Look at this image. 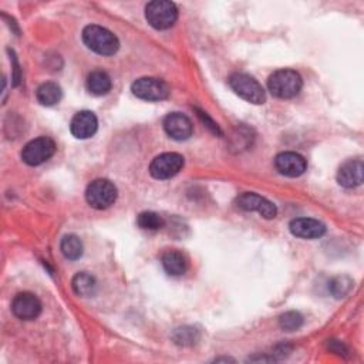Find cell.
<instances>
[{
  "label": "cell",
  "instance_id": "obj_1",
  "mask_svg": "<svg viewBox=\"0 0 364 364\" xmlns=\"http://www.w3.org/2000/svg\"><path fill=\"white\" fill-rule=\"evenodd\" d=\"M303 82L299 73L294 70H277L268 80L269 92L277 99H294L302 90Z\"/></svg>",
  "mask_w": 364,
  "mask_h": 364
},
{
  "label": "cell",
  "instance_id": "obj_2",
  "mask_svg": "<svg viewBox=\"0 0 364 364\" xmlns=\"http://www.w3.org/2000/svg\"><path fill=\"white\" fill-rule=\"evenodd\" d=\"M83 42L90 50L101 56H113L120 47L118 39L114 33L96 25L87 26L83 30Z\"/></svg>",
  "mask_w": 364,
  "mask_h": 364
},
{
  "label": "cell",
  "instance_id": "obj_3",
  "mask_svg": "<svg viewBox=\"0 0 364 364\" xmlns=\"http://www.w3.org/2000/svg\"><path fill=\"white\" fill-rule=\"evenodd\" d=\"M145 18L157 30H165L174 26L178 18L177 6L167 0H156L145 8Z\"/></svg>",
  "mask_w": 364,
  "mask_h": 364
},
{
  "label": "cell",
  "instance_id": "obj_4",
  "mask_svg": "<svg viewBox=\"0 0 364 364\" xmlns=\"http://www.w3.org/2000/svg\"><path fill=\"white\" fill-rule=\"evenodd\" d=\"M231 89L244 100L252 104H263L266 100V94L263 87L251 76L244 73H235L230 77Z\"/></svg>",
  "mask_w": 364,
  "mask_h": 364
},
{
  "label": "cell",
  "instance_id": "obj_5",
  "mask_svg": "<svg viewBox=\"0 0 364 364\" xmlns=\"http://www.w3.org/2000/svg\"><path fill=\"white\" fill-rule=\"evenodd\" d=\"M56 151V144L49 137H39L25 145L22 151V160L32 167L40 165L50 160Z\"/></svg>",
  "mask_w": 364,
  "mask_h": 364
},
{
  "label": "cell",
  "instance_id": "obj_6",
  "mask_svg": "<svg viewBox=\"0 0 364 364\" xmlns=\"http://www.w3.org/2000/svg\"><path fill=\"white\" fill-rule=\"evenodd\" d=\"M86 199L96 209H106L117 199V188L107 180L93 181L86 191Z\"/></svg>",
  "mask_w": 364,
  "mask_h": 364
},
{
  "label": "cell",
  "instance_id": "obj_7",
  "mask_svg": "<svg viewBox=\"0 0 364 364\" xmlns=\"http://www.w3.org/2000/svg\"><path fill=\"white\" fill-rule=\"evenodd\" d=\"M132 94L141 100L161 101L170 96V87L165 82L154 77L138 79L132 87Z\"/></svg>",
  "mask_w": 364,
  "mask_h": 364
},
{
  "label": "cell",
  "instance_id": "obj_8",
  "mask_svg": "<svg viewBox=\"0 0 364 364\" xmlns=\"http://www.w3.org/2000/svg\"><path fill=\"white\" fill-rule=\"evenodd\" d=\"M184 168V157L177 153H165L154 158L150 165V172L157 180H168L177 175Z\"/></svg>",
  "mask_w": 364,
  "mask_h": 364
},
{
  "label": "cell",
  "instance_id": "obj_9",
  "mask_svg": "<svg viewBox=\"0 0 364 364\" xmlns=\"http://www.w3.org/2000/svg\"><path fill=\"white\" fill-rule=\"evenodd\" d=\"M275 167L279 171V174H282L284 177L295 178V177H301L306 171L308 163L301 154L282 153L276 157Z\"/></svg>",
  "mask_w": 364,
  "mask_h": 364
},
{
  "label": "cell",
  "instance_id": "obj_10",
  "mask_svg": "<svg viewBox=\"0 0 364 364\" xmlns=\"http://www.w3.org/2000/svg\"><path fill=\"white\" fill-rule=\"evenodd\" d=\"M238 206L244 211H252V212H258L261 213L266 220H273L277 213V209L275 206V203H272L270 201H268L266 198L258 195V194H244L238 198L237 201Z\"/></svg>",
  "mask_w": 364,
  "mask_h": 364
},
{
  "label": "cell",
  "instance_id": "obj_11",
  "mask_svg": "<svg viewBox=\"0 0 364 364\" xmlns=\"http://www.w3.org/2000/svg\"><path fill=\"white\" fill-rule=\"evenodd\" d=\"M13 313L22 320H33L42 312V303L33 294H19L12 303Z\"/></svg>",
  "mask_w": 364,
  "mask_h": 364
},
{
  "label": "cell",
  "instance_id": "obj_12",
  "mask_svg": "<svg viewBox=\"0 0 364 364\" xmlns=\"http://www.w3.org/2000/svg\"><path fill=\"white\" fill-rule=\"evenodd\" d=\"M99 127V121L94 113L92 111H80L71 120L70 131L79 139L90 138L96 134Z\"/></svg>",
  "mask_w": 364,
  "mask_h": 364
},
{
  "label": "cell",
  "instance_id": "obj_13",
  "mask_svg": "<svg viewBox=\"0 0 364 364\" xmlns=\"http://www.w3.org/2000/svg\"><path fill=\"white\" fill-rule=\"evenodd\" d=\"M164 128H165V132L177 141L188 139L192 135V130H194L191 120L181 113L168 114L164 120Z\"/></svg>",
  "mask_w": 364,
  "mask_h": 364
},
{
  "label": "cell",
  "instance_id": "obj_14",
  "mask_svg": "<svg viewBox=\"0 0 364 364\" xmlns=\"http://www.w3.org/2000/svg\"><path fill=\"white\" fill-rule=\"evenodd\" d=\"M289 228L295 237L303 239H316L323 237L326 232V227L320 221L312 220V218H298V220L290 222Z\"/></svg>",
  "mask_w": 364,
  "mask_h": 364
},
{
  "label": "cell",
  "instance_id": "obj_15",
  "mask_svg": "<svg viewBox=\"0 0 364 364\" xmlns=\"http://www.w3.org/2000/svg\"><path fill=\"white\" fill-rule=\"evenodd\" d=\"M363 161L361 160H350L344 163L339 172L337 181L344 188H354L361 185L363 182Z\"/></svg>",
  "mask_w": 364,
  "mask_h": 364
},
{
  "label": "cell",
  "instance_id": "obj_16",
  "mask_svg": "<svg viewBox=\"0 0 364 364\" xmlns=\"http://www.w3.org/2000/svg\"><path fill=\"white\" fill-rule=\"evenodd\" d=\"M163 266L171 276H181L187 270V259L178 251H168L163 255Z\"/></svg>",
  "mask_w": 364,
  "mask_h": 364
},
{
  "label": "cell",
  "instance_id": "obj_17",
  "mask_svg": "<svg viewBox=\"0 0 364 364\" xmlns=\"http://www.w3.org/2000/svg\"><path fill=\"white\" fill-rule=\"evenodd\" d=\"M87 90L94 96H104L111 90V79L106 71H93L87 77Z\"/></svg>",
  "mask_w": 364,
  "mask_h": 364
},
{
  "label": "cell",
  "instance_id": "obj_18",
  "mask_svg": "<svg viewBox=\"0 0 364 364\" xmlns=\"http://www.w3.org/2000/svg\"><path fill=\"white\" fill-rule=\"evenodd\" d=\"M73 290L75 294L82 298H90L96 294L97 290V282L96 279L89 273H77L73 279Z\"/></svg>",
  "mask_w": 364,
  "mask_h": 364
},
{
  "label": "cell",
  "instance_id": "obj_19",
  "mask_svg": "<svg viewBox=\"0 0 364 364\" xmlns=\"http://www.w3.org/2000/svg\"><path fill=\"white\" fill-rule=\"evenodd\" d=\"M61 96H63V93H61L60 86L53 82L42 84L36 92V97H37L39 103L46 107H51V106L57 104L61 100Z\"/></svg>",
  "mask_w": 364,
  "mask_h": 364
},
{
  "label": "cell",
  "instance_id": "obj_20",
  "mask_svg": "<svg viewBox=\"0 0 364 364\" xmlns=\"http://www.w3.org/2000/svg\"><path fill=\"white\" fill-rule=\"evenodd\" d=\"M60 249L63 255L70 261H76L83 255V244L76 235L64 237L61 241Z\"/></svg>",
  "mask_w": 364,
  "mask_h": 364
},
{
  "label": "cell",
  "instance_id": "obj_21",
  "mask_svg": "<svg viewBox=\"0 0 364 364\" xmlns=\"http://www.w3.org/2000/svg\"><path fill=\"white\" fill-rule=\"evenodd\" d=\"M137 224L141 230H145V231H158L163 227L164 221L163 218L156 212H142L138 216Z\"/></svg>",
  "mask_w": 364,
  "mask_h": 364
},
{
  "label": "cell",
  "instance_id": "obj_22",
  "mask_svg": "<svg viewBox=\"0 0 364 364\" xmlns=\"http://www.w3.org/2000/svg\"><path fill=\"white\" fill-rule=\"evenodd\" d=\"M172 339L180 346H192L198 341L199 333L194 327H180L174 332Z\"/></svg>",
  "mask_w": 364,
  "mask_h": 364
},
{
  "label": "cell",
  "instance_id": "obj_23",
  "mask_svg": "<svg viewBox=\"0 0 364 364\" xmlns=\"http://www.w3.org/2000/svg\"><path fill=\"white\" fill-rule=\"evenodd\" d=\"M279 325L283 330L286 332H295L298 329L302 327L303 325V318L301 313L298 312H287L284 315L280 316L279 319Z\"/></svg>",
  "mask_w": 364,
  "mask_h": 364
},
{
  "label": "cell",
  "instance_id": "obj_24",
  "mask_svg": "<svg viewBox=\"0 0 364 364\" xmlns=\"http://www.w3.org/2000/svg\"><path fill=\"white\" fill-rule=\"evenodd\" d=\"M351 287V280L347 277H337L332 282L330 289H332V294L336 298H343L344 295H347V292Z\"/></svg>",
  "mask_w": 364,
  "mask_h": 364
},
{
  "label": "cell",
  "instance_id": "obj_25",
  "mask_svg": "<svg viewBox=\"0 0 364 364\" xmlns=\"http://www.w3.org/2000/svg\"><path fill=\"white\" fill-rule=\"evenodd\" d=\"M198 111V115H199V118L205 123V125L213 132V134H218V135H221L222 132H221V130H220V127H218V124L216 123H213V120H211L209 117H208V114L206 113H203V111H199V110H196Z\"/></svg>",
  "mask_w": 364,
  "mask_h": 364
},
{
  "label": "cell",
  "instance_id": "obj_26",
  "mask_svg": "<svg viewBox=\"0 0 364 364\" xmlns=\"http://www.w3.org/2000/svg\"><path fill=\"white\" fill-rule=\"evenodd\" d=\"M12 67H13V75H12V84L16 87L20 83V67L18 63V58L15 53L12 51Z\"/></svg>",
  "mask_w": 364,
  "mask_h": 364
},
{
  "label": "cell",
  "instance_id": "obj_27",
  "mask_svg": "<svg viewBox=\"0 0 364 364\" xmlns=\"http://www.w3.org/2000/svg\"><path fill=\"white\" fill-rule=\"evenodd\" d=\"M329 349H330L333 353L339 354V356H347V354H349L347 347H346L343 343L337 341V340H332V341L329 343Z\"/></svg>",
  "mask_w": 364,
  "mask_h": 364
}]
</instances>
